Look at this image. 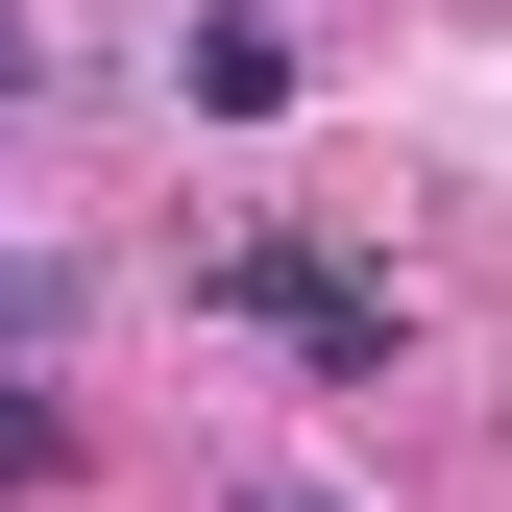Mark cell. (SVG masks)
I'll use <instances>...</instances> for the list:
<instances>
[{
	"label": "cell",
	"instance_id": "obj_1",
	"mask_svg": "<svg viewBox=\"0 0 512 512\" xmlns=\"http://www.w3.org/2000/svg\"><path fill=\"white\" fill-rule=\"evenodd\" d=\"M196 293H220V317H269V342H293V366H342V391H391V293L317 269V244H220Z\"/></svg>",
	"mask_w": 512,
	"mask_h": 512
},
{
	"label": "cell",
	"instance_id": "obj_2",
	"mask_svg": "<svg viewBox=\"0 0 512 512\" xmlns=\"http://www.w3.org/2000/svg\"><path fill=\"white\" fill-rule=\"evenodd\" d=\"M171 98H196V122H269L293 49H269V25H171Z\"/></svg>",
	"mask_w": 512,
	"mask_h": 512
},
{
	"label": "cell",
	"instance_id": "obj_3",
	"mask_svg": "<svg viewBox=\"0 0 512 512\" xmlns=\"http://www.w3.org/2000/svg\"><path fill=\"white\" fill-rule=\"evenodd\" d=\"M49 439H74V415H49L25 366H0V488H49Z\"/></svg>",
	"mask_w": 512,
	"mask_h": 512
},
{
	"label": "cell",
	"instance_id": "obj_4",
	"mask_svg": "<svg viewBox=\"0 0 512 512\" xmlns=\"http://www.w3.org/2000/svg\"><path fill=\"white\" fill-rule=\"evenodd\" d=\"M25 98H49V25H25V0H0V122H25Z\"/></svg>",
	"mask_w": 512,
	"mask_h": 512
},
{
	"label": "cell",
	"instance_id": "obj_5",
	"mask_svg": "<svg viewBox=\"0 0 512 512\" xmlns=\"http://www.w3.org/2000/svg\"><path fill=\"white\" fill-rule=\"evenodd\" d=\"M220 512H342V488H220Z\"/></svg>",
	"mask_w": 512,
	"mask_h": 512
}]
</instances>
